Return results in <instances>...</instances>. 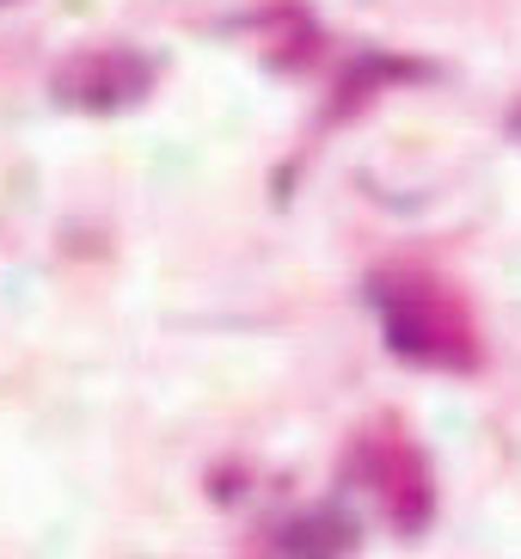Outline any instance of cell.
Instances as JSON below:
<instances>
[{
	"label": "cell",
	"instance_id": "cell-1",
	"mask_svg": "<svg viewBox=\"0 0 521 559\" xmlns=\"http://www.w3.org/2000/svg\"><path fill=\"white\" fill-rule=\"evenodd\" d=\"M368 301L380 313L392 357L436 369V376H473L485 345H478V320L460 296V283L424 264H380L368 277Z\"/></svg>",
	"mask_w": 521,
	"mask_h": 559
},
{
	"label": "cell",
	"instance_id": "cell-2",
	"mask_svg": "<svg viewBox=\"0 0 521 559\" xmlns=\"http://www.w3.org/2000/svg\"><path fill=\"white\" fill-rule=\"evenodd\" d=\"M350 479L368 486L399 535H417L429 523V510H436V486H429V461L424 449L405 437L399 418H375V425L356 430V443H350Z\"/></svg>",
	"mask_w": 521,
	"mask_h": 559
},
{
	"label": "cell",
	"instance_id": "cell-3",
	"mask_svg": "<svg viewBox=\"0 0 521 559\" xmlns=\"http://www.w3.org/2000/svg\"><path fill=\"white\" fill-rule=\"evenodd\" d=\"M154 68L135 50H81L56 68V99L74 111H123V105L147 99Z\"/></svg>",
	"mask_w": 521,
	"mask_h": 559
},
{
	"label": "cell",
	"instance_id": "cell-4",
	"mask_svg": "<svg viewBox=\"0 0 521 559\" xmlns=\"http://www.w3.org/2000/svg\"><path fill=\"white\" fill-rule=\"evenodd\" d=\"M356 523L343 510H301L289 523H270L252 542V559H350Z\"/></svg>",
	"mask_w": 521,
	"mask_h": 559
},
{
	"label": "cell",
	"instance_id": "cell-5",
	"mask_svg": "<svg viewBox=\"0 0 521 559\" xmlns=\"http://www.w3.org/2000/svg\"><path fill=\"white\" fill-rule=\"evenodd\" d=\"M516 130H521V117H516Z\"/></svg>",
	"mask_w": 521,
	"mask_h": 559
}]
</instances>
